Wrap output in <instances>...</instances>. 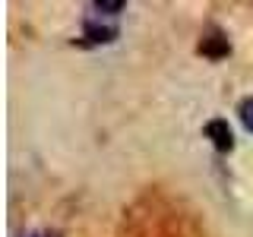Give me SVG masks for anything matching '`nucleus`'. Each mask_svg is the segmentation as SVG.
<instances>
[{
	"mask_svg": "<svg viewBox=\"0 0 253 237\" xmlns=\"http://www.w3.org/2000/svg\"><path fill=\"white\" fill-rule=\"evenodd\" d=\"M89 16H85V38L89 41H111L117 35V16L126 6L121 0H101V3H89Z\"/></svg>",
	"mask_w": 253,
	"mask_h": 237,
	"instance_id": "1",
	"label": "nucleus"
},
{
	"mask_svg": "<svg viewBox=\"0 0 253 237\" xmlns=\"http://www.w3.org/2000/svg\"><path fill=\"white\" fill-rule=\"evenodd\" d=\"M206 136H212V142H215L221 152H228V149L234 146V136H231V130H228V123H225V120H212V123H206Z\"/></svg>",
	"mask_w": 253,
	"mask_h": 237,
	"instance_id": "2",
	"label": "nucleus"
},
{
	"mask_svg": "<svg viewBox=\"0 0 253 237\" xmlns=\"http://www.w3.org/2000/svg\"><path fill=\"white\" fill-rule=\"evenodd\" d=\"M237 114H241L244 130L253 133V98H244V101H241V108H237Z\"/></svg>",
	"mask_w": 253,
	"mask_h": 237,
	"instance_id": "3",
	"label": "nucleus"
},
{
	"mask_svg": "<svg viewBox=\"0 0 253 237\" xmlns=\"http://www.w3.org/2000/svg\"><path fill=\"white\" fill-rule=\"evenodd\" d=\"M26 237H57V234H51V231H32V234H26Z\"/></svg>",
	"mask_w": 253,
	"mask_h": 237,
	"instance_id": "4",
	"label": "nucleus"
}]
</instances>
